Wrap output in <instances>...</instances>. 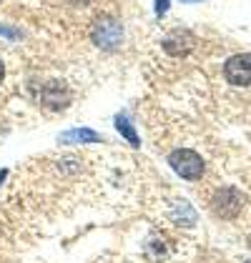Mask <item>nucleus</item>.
<instances>
[{
  "label": "nucleus",
  "mask_w": 251,
  "mask_h": 263,
  "mask_svg": "<svg viewBox=\"0 0 251 263\" xmlns=\"http://www.w3.org/2000/svg\"><path fill=\"white\" fill-rule=\"evenodd\" d=\"M91 41L103 50H116L123 41V25L111 15L96 18V23L91 25Z\"/></svg>",
  "instance_id": "obj_1"
},
{
  "label": "nucleus",
  "mask_w": 251,
  "mask_h": 263,
  "mask_svg": "<svg viewBox=\"0 0 251 263\" xmlns=\"http://www.w3.org/2000/svg\"><path fill=\"white\" fill-rule=\"evenodd\" d=\"M168 163H171V168H173L181 178H186V181H199V178L204 176V161H201V156H199L196 151H188V148L173 151V153L168 156Z\"/></svg>",
  "instance_id": "obj_2"
},
{
  "label": "nucleus",
  "mask_w": 251,
  "mask_h": 263,
  "mask_svg": "<svg viewBox=\"0 0 251 263\" xmlns=\"http://www.w3.org/2000/svg\"><path fill=\"white\" fill-rule=\"evenodd\" d=\"M224 76L231 85H251V53L231 55L224 65Z\"/></svg>",
  "instance_id": "obj_3"
},
{
  "label": "nucleus",
  "mask_w": 251,
  "mask_h": 263,
  "mask_svg": "<svg viewBox=\"0 0 251 263\" xmlns=\"http://www.w3.org/2000/svg\"><path fill=\"white\" fill-rule=\"evenodd\" d=\"M196 45V38L188 33V30H173L164 38V50L173 58H181V55H188Z\"/></svg>",
  "instance_id": "obj_4"
},
{
  "label": "nucleus",
  "mask_w": 251,
  "mask_h": 263,
  "mask_svg": "<svg viewBox=\"0 0 251 263\" xmlns=\"http://www.w3.org/2000/svg\"><path fill=\"white\" fill-rule=\"evenodd\" d=\"M61 143H98L103 141L96 130H91V128H73V130H65L61 133Z\"/></svg>",
  "instance_id": "obj_5"
},
{
  "label": "nucleus",
  "mask_w": 251,
  "mask_h": 263,
  "mask_svg": "<svg viewBox=\"0 0 251 263\" xmlns=\"http://www.w3.org/2000/svg\"><path fill=\"white\" fill-rule=\"evenodd\" d=\"M65 98H68V93H65V88H63L58 81L48 83V85H45V90H43V103H48V105H53V108L63 105Z\"/></svg>",
  "instance_id": "obj_6"
},
{
  "label": "nucleus",
  "mask_w": 251,
  "mask_h": 263,
  "mask_svg": "<svg viewBox=\"0 0 251 263\" xmlns=\"http://www.w3.org/2000/svg\"><path fill=\"white\" fill-rule=\"evenodd\" d=\"M116 128H118V133H121L126 141L133 145V148H138V145H141V141H138V133H136V128L131 125V121H128L126 116H116Z\"/></svg>",
  "instance_id": "obj_7"
},
{
  "label": "nucleus",
  "mask_w": 251,
  "mask_h": 263,
  "mask_svg": "<svg viewBox=\"0 0 251 263\" xmlns=\"http://www.w3.org/2000/svg\"><path fill=\"white\" fill-rule=\"evenodd\" d=\"M0 35H5L8 41H18V38H21V30H18V28H10V25H3V23H0Z\"/></svg>",
  "instance_id": "obj_8"
},
{
  "label": "nucleus",
  "mask_w": 251,
  "mask_h": 263,
  "mask_svg": "<svg viewBox=\"0 0 251 263\" xmlns=\"http://www.w3.org/2000/svg\"><path fill=\"white\" fill-rule=\"evenodd\" d=\"M168 3H171V0H156V15H164V13H166Z\"/></svg>",
  "instance_id": "obj_9"
},
{
  "label": "nucleus",
  "mask_w": 251,
  "mask_h": 263,
  "mask_svg": "<svg viewBox=\"0 0 251 263\" xmlns=\"http://www.w3.org/2000/svg\"><path fill=\"white\" fill-rule=\"evenodd\" d=\"M3 76H5V65H3V61H0V81H3Z\"/></svg>",
  "instance_id": "obj_10"
},
{
  "label": "nucleus",
  "mask_w": 251,
  "mask_h": 263,
  "mask_svg": "<svg viewBox=\"0 0 251 263\" xmlns=\"http://www.w3.org/2000/svg\"><path fill=\"white\" fill-rule=\"evenodd\" d=\"M181 3H199V0H181Z\"/></svg>",
  "instance_id": "obj_11"
},
{
  "label": "nucleus",
  "mask_w": 251,
  "mask_h": 263,
  "mask_svg": "<svg viewBox=\"0 0 251 263\" xmlns=\"http://www.w3.org/2000/svg\"><path fill=\"white\" fill-rule=\"evenodd\" d=\"M246 263H251V261H246Z\"/></svg>",
  "instance_id": "obj_12"
}]
</instances>
